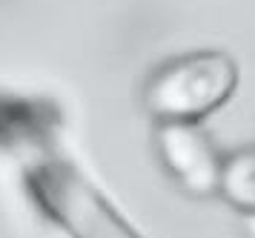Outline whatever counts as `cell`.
<instances>
[{
  "instance_id": "6da1fadb",
  "label": "cell",
  "mask_w": 255,
  "mask_h": 238,
  "mask_svg": "<svg viewBox=\"0 0 255 238\" xmlns=\"http://www.w3.org/2000/svg\"><path fill=\"white\" fill-rule=\"evenodd\" d=\"M235 86L238 66L227 52H186L149 75L143 106L158 124H198L230 101Z\"/></svg>"
},
{
  "instance_id": "7a4b0ae2",
  "label": "cell",
  "mask_w": 255,
  "mask_h": 238,
  "mask_svg": "<svg viewBox=\"0 0 255 238\" xmlns=\"http://www.w3.org/2000/svg\"><path fill=\"white\" fill-rule=\"evenodd\" d=\"M35 204L72 238H138L112 207L63 161H40L26 175Z\"/></svg>"
},
{
  "instance_id": "3957f363",
  "label": "cell",
  "mask_w": 255,
  "mask_h": 238,
  "mask_svg": "<svg viewBox=\"0 0 255 238\" xmlns=\"http://www.w3.org/2000/svg\"><path fill=\"white\" fill-rule=\"evenodd\" d=\"M158 155L184 193L207 198L221 190L224 158L198 124H158Z\"/></svg>"
},
{
  "instance_id": "277c9868",
  "label": "cell",
  "mask_w": 255,
  "mask_h": 238,
  "mask_svg": "<svg viewBox=\"0 0 255 238\" xmlns=\"http://www.w3.org/2000/svg\"><path fill=\"white\" fill-rule=\"evenodd\" d=\"M227 201L244 213H255V149H241L224 158L221 190Z\"/></svg>"
},
{
  "instance_id": "5b68a950",
  "label": "cell",
  "mask_w": 255,
  "mask_h": 238,
  "mask_svg": "<svg viewBox=\"0 0 255 238\" xmlns=\"http://www.w3.org/2000/svg\"><path fill=\"white\" fill-rule=\"evenodd\" d=\"M244 233H247V238H255V213H247V221H244Z\"/></svg>"
}]
</instances>
